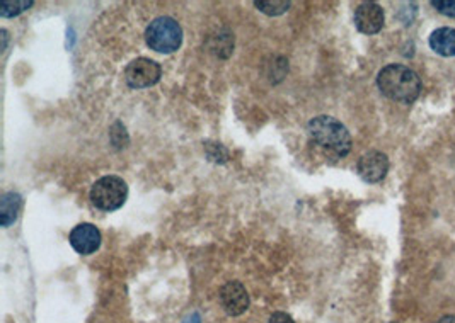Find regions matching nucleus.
Here are the masks:
<instances>
[{
  "instance_id": "6e6552de",
  "label": "nucleus",
  "mask_w": 455,
  "mask_h": 323,
  "mask_svg": "<svg viewBox=\"0 0 455 323\" xmlns=\"http://www.w3.org/2000/svg\"><path fill=\"white\" fill-rule=\"evenodd\" d=\"M70 245L81 255H90L101 247V231L93 223H81L70 231Z\"/></svg>"
},
{
  "instance_id": "4468645a",
  "label": "nucleus",
  "mask_w": 455,
  "mask_h": 323,
  "mask_svg": "<svg viewBox=\"0 0 455 323\" xmlns=\"http://www.w3.org/2000/svg\"><path fill=\"white\" fill-rule=\"evenodd\" d=\"M431 6L437 7V11L443 15L455 18V0H433Z\"/></svg>"
},
{
  "instance_id": "423d86ee",
  "label": "nucleus",
  "mask_w": 455,
  "mask_h": 323,
  "mask_svg": "<svg viewBox=\"0 0 455 323\" xmlns=\"http://www.w3.org/2000/svg\"><path fill=\"white\" fill-rule=\"evenodd\" d=\"M387 170H389V158L386 153L377 150L367 151L365 155L360 157L357 163V172L362 181L369 182V184H377L386 179Z\"/></svg>"
},
{
  "instance_id": "9d476101",
  "label": "nucleus",
  "mask_w": 455,
  "mask_h": 323,
  "mask_svg": "<svg viewBox=\"0 0 455 323\" xmlns=\"http://www.w3.org/2000/svg\"><path fill=\"white\" fill-rule=\"evenodd\" d=\"M430 48L440 57H455V29L438 27L430 34Z\"/></svg>"
},
{
  "instance_id": "ddd939ff",
  "label": "nucleus",
  "mask_w": 455,
  "mask_h": 323,
  "mask_svg": "<svg viewBox=\"0 0 455 323\" xmlns=\"http://www.w3.org/2000/svg\"><path fill=\"white\" fill-rule=\"evenodd\" d=\"M254 6L268 15H280L290 9L292 2H263L261 0V2H254Z\"/></svg>"
},
{
  "instance_id": "f257e3e1",
  "label": "nucleus",
  "mask_w": 455,
  "mask_h": 323,
  "mask_svg": "<svg viewBox=\"0 0 455 323\" xmlns=\"http://www.w3.org/2000/svg\"><path fill=\"white\" fill-rule=\"evenodd\" d=\"M311 142L330 158H345L351 151V135L341 121L331 116H318L307 125Z\"/></svg>"
},
{
  "instance_id": "1a4fd4ad",
  "label": "nucleus",
  "mask_w": 455,
  "mask_h": 323,
  "mask_svg": "<svg viewBox=\"0 0 455 323\" xmlns=\"http://www.w3.org/2000/svg\"><path fill=\"white\" fill-rule=\"evenodd\" d=\"M355 26L363 34H377L383 27V11L379 4L363 2L355 11Z\"/></svg>"
},
{
  "instance_id": "2eb2a0df",
  "label": "nucleus",
  "mask_w": 455,
  "mask_h": 323,
  "mask_svg": "<svg viewBox=\"0 0 455 323\" xmlns=\"http://www.w3.org/2000/svg\"><path fill=\"white\" fill-rule=\"evenodd\" d=\"M268 323H295V322H294V318H292L288 313L276 312V313L271 315L270 320H268Z\"/></svg>"
},
{
  "instance_id": "f03ea898",
  "label": "nucleus",
  "mask_w": 455,
  "mask_h": 323,
  "mask_svg": "<svg viewBox=\"0 0 455 323\" xmlns=\"http://www.w3.org/2000/svg\"><path fill=\"white\" fill-rule=\"evenodd\" d=\"M377 85L386 97L401 104H413L421 94V78L416 71L399 63L383 67L379 71Z\"/></svg>"
},
{
  "instance_id": "7ed1b4c3",
  "label": "nucleus",
  "mask_w": 455,
  "mask_h": 323,
  "mask_svg": "<svg viewBox=\"0 0 455 323\" xmlns=\"http://www.w3.org/2000/svg\"><path fill=\"white\" fill-rule=\"evenodd\" d=\"M145 41H147L150 50L157 51V53H174V51L179 50L181 43H183V29L176 19L169 18V15H161L149 24L147 31H145Z\"/></svg>"
},
{
  "instance_id": "dca6fc26",
  "label": "nucleus",
  "mask_w": 455,
  "mask_h": 323,
  "mask_svg": "<svg viewBox=\"0 0 455 323\" xmlns=\"http://www.w3.org/2000/svg\"><path fill=\"white\" fill-rule=\"evenodd\" d=\"M438 323H455V317L454 315H447V317H443Z\"/></svg>"
},
{
  "instance_id": "9b49d317",
  "label": "nucleus",
  "mask_w": 455,
  "mask_h": 323,
  "mask_svg": "<svg viewBox=\"0 0 455 323\" xmlns=\"http://www.w3.org/2000/svg\"><path fill=\"white\" fill-rule=\"evenodd\" d=\"M22 206V198L18 193H6L0 198V225L11 226L18 219Z\"/></svg>"
},
{
  "instance_id": "20e7f679",
  "label": "nucleus",
  "mask_w": 455,
  "mask_h": 323,
  "mask_svg": "<svg viewBox=\"0 0 455 323\" xmlns=\"http://www.w3.org/2000/svg\"><path fill=\"white\" fill-rule=\"evenodd\" d=\"M128 198V186L121 177L106 175L96 181L90 187V201L101 211H116L126 202Z\"/></svg>"
},
{
  "instance_id": "0eeeda50",
  "label": "nucleus",
  "mask_w": 455,
  "mask_h": 323,
  "mask_svg": "<svg viewBox=\"0 0 455 323\" xmlns=\"http://www.w3.org/2000/svg\"><path fill=\"white\" fill-rule=\"evenodd\" d=\"M220 303L225 313L231 315V317H239V315L246 313L249 308V294L243 282L229 281L220 289Z\"/></svg>"
},
{
  "instance_id": "f8f14e48",
  "label": "nucleus",
  "mask_w": 455,
  "mask_h": 323,
  "mask_svg": "<svg viewBox=\"0 0 455 323\" xmlns=\"http://www.w3.org/2000/svg\"><path fill=\"white\" fill-rule=\"evenodd\" d=\"M33 0H22V2H19V0H15V2L6 0V2H2V6H0V15H2V18H15V15L26 12L29 7H33Z\"/></svg>"
},
{
  "instance_id": "39448f33",
  "label": "nucleus",
  "mask_w": 455,
  "mask_h": 323,
  "mask_svg": "<svg viewBox=\"0 0 455 323\" xmlns=\"http://www.w3.org/2000/svg\"><path fill=\"white\" fill-rule=\"evenodd\" d=\"M162 77V69L150 58H137L128 63L125 70V81L132 89H147L156 85Z\"/></svg>"
}]
</instances>
